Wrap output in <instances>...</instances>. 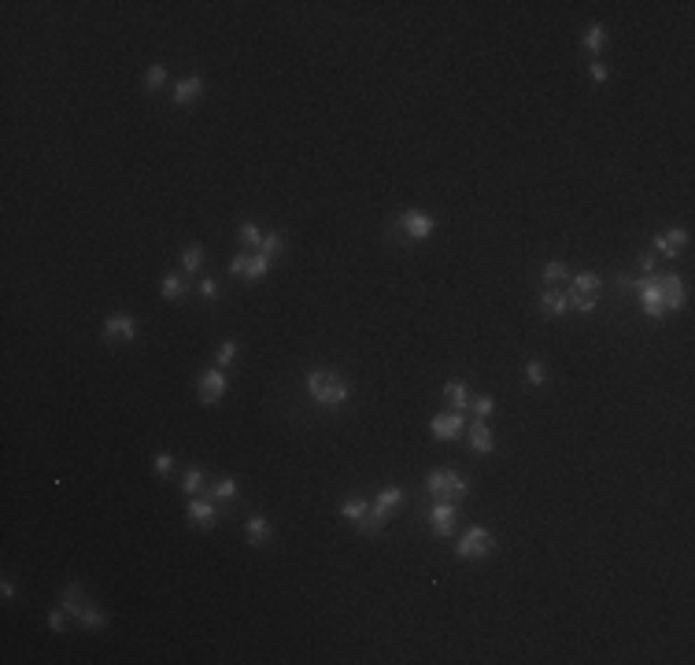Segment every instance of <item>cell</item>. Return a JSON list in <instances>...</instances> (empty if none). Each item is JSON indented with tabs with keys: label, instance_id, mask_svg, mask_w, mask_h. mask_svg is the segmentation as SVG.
Instances as JSON below:
<instances>
[{
	"label": "cell",
	"instance_id": "cell-11",
	"mask_svg": "<svg viewBox=\"0 0 695 665\" xmlns=\"http://www.w3.org/2000/svg\"><path fill=\"white\" fill-rule=\"evenodd\" d=\"M137 336V318L134 315H111L104 322V341H134Z\"/></svg>",
	"mask_w": 695,
	"mask_h": 665
},
{
	"label": "cell",
	"instance_id": "cell-35",
	"mask_svg": "<svg viewBox=\"0 0 695 665\" xmlns=\"http://www.w3.org/2000/svg\"><path fill=\"white\" fill-rule=\"evenodd\" d=\"M570 273V266L566 263H559V259H552V263H544V270H540V278H544V285H555V281H562Z\"/></svg>",
	"mask_w": 695,
	"mask_h": 665
},
{
	"label": "cell",
	"instance_id": "cell-16",
	"mask_svg": "<svg viewBox=\"0 0 695 665\" xmlns=\"http://www.w3.org/2000/svg\"><path fill=\"white\" fill-rule=\"evenodd\" d=\"M244 532H248V543H252V547H267L270 536H274L270 521H267L263 514H252V517H248V521H244Z\"/></svg>",
	"mask_w": 695,
	"mask_h": 665
},
{
	"label": "cell",
	"instance_id": "cell-41",
	"mask_svg": "<svg viewBox=\"0 0 695 665\" xmlns=\"http://www.w3.org/2000/svg\"><path fill=\"white\" fill-rule=\"evenodd\" d=\"M155 473H160V477H167L170 473V469H174V455H170V451H160V455H155Z\"/></svg>",
	"mask_w": 695,
	"mask_h": 665
},
{
	"label": "cell",
	"instance_id": "cell-22",
	"mask_svg": "<svg viewBox=\"0 0 695 665\" xmlns=\"http://www.w3.org/2000/svg\"><path fill=\"white\" fill-rule=\"evenodd\" d=\"M566 303L577 310V315H592V310L599 307V292H573V289H566Z\"/></svg>",
	"mask_w": 695,
	"mask_h": 665
},
{
	"label": "cell",
	"instance_id": "cell-38",
	"mask_svg": "<svg viewBox=\"0 0 695 665\" xmlns=\"http://www.w3.org/2000/svg\"><path fill=\"white\" fill-rule=\"evenodd\" d=\"M196 292H200L207 303H215V299H218V281L215 278H200V281H196Z\"/></svg>",
	"mask_w": 695,
	"mask_h": 665
},
{
	"label": "cell",
	"instance_id": "cell-9",
	"mask_svg": "<svg viewBox=\"0 0 695 665\" xmlns=\"http://www.w3.org/2000/svg\"><path fill=\"white\" fill-rule=\"evenodd\" d=\"M429 433L437 440H458L466 433V414L458 410H448V414H437V418L429 422Z\"/></svg>",
	"mask_w": 695,
	"mask_h": 665
},
{
	"label": "cell",
	"instance_id": "cell-44",
	"mask_svg": "<svg viewBox=\"0 0 695 665\" xmlns=\"http://www.w3.org/2000/svg\"><path fill=\"white\" fill-rule=\"evenodd\" d=\"M636 270L644 273V278H651V273H654V252H644V255H640V259H636Z\"/></svg>",
	"mask_w": 695,
	"mask_h": 665
},
{
	"label": "cell",
	"instance_id": "cell-2",
	"mask_svg": "<svg viewBox=\"0 0 695 665\" xmlns=\"http://www.w3.org/2000/svg\"><path fill=\"white\" fill-rule=\"evenodd\" d=\"M426 492L433 499H448V503H458L470 495V480L458 473L451 466H440V469H429L426 473Z\"/></svg>",
	"mask_w": 695,
	"mask_h": 665
},
{
	"label": "cell",
	"instance_id": "cell-17",
	"mask_svg": "<svg viewBox=\"0 0 695 665\" xmlns=\"http://www.w3.org/2000/svg\"><path fill=\"white\" fill-rule=\"evenodd\" d=\"M200 93H204V78L200 74H189V78H181V82L174 85V96H170V100L185 108V103H192Z\"/></svg>",
	"mask_w": 695,
	"mask_h": 665
},
{
	"label": "cell",
	"instance_id": "cell-40",
	"mask_svg": "<svg viewBox=\"0 0 695 665\" xmlns=\"http://www.w3.org/2000/svg\"><path fill=\"white\" fill-rule=\"evenodd\" d=\"M67 610H63V606H56V610H48V629L52 632H67V629H63V624H67Z\"/></svg>",
	"mask_w": 695,
	"mask_h": 665
},
{
	"label": "cell",
	"instance_id": "cell-32",
	"mask_svg": "<svg viewBox=\"0 0 695 665\" xmlns=\"http://www.w3.org/2000/svg\"><path fill=\"white\" fill-rule=\"evenodd\" d=\"M237 344H233V341H222L218 344V351H215V366L218 370H226V366H233V362H237Z\"/></svg>",
	"mask_w": 695,
	"mask_h": 665
},
{
	"label": "cell",
	"instance_id": "cell-36",
	"mask_svg": "<svg viewBox=\"0 0 695 665\" xmlns=\"http://www.w3.org/2000/svg\"><path fill=\"white\" fill-rule=\"evenodd\" d=\"M526 381H529L533 388H540V385L547 381V370H544L540 359H526Z\"/></svg>",
	"mask_w": 695,
	"mask_h": 665
},
{
	"label": "cell",
	"instance_id": "cell-1",
	"mask_svg": "<svg viewBox=\"0 0 695 665\" xmlns=\"http://www.w3.org/2000/svg\"><path fill=\"white\" fill-rule=\"evenodd\" d=\"M307 396H311V403H318L322 410H337L351 399V385L340 381L333 370H311L307 373Z\"/></svg>",
	"mask_w": 695,
	"mask_h": 665
},
{
	"label": "cell",
	"instance_id": "cell-7",
	"mask_svg": "<svg viewBox=\"0 0 695 665\" xmlns=\"http://www.w3.org/2000/svg\"><path fill=\"white\" fill-rule=\"evenodd\" d=\"M455 514H458V503H448V499H437L429 506V529L437 532L440 540H448L455 532Z\"/></svg>",
	"mask_w": 695,
	"mask_h": 665
},
{
	"label": "cell",
	"instance_id": "cell-14",
	"mask_svg": "<svg viewBox=\"0 0 695 665\" xmlns=\"http://www.w3.org/2000/svg\"><path fill=\"white\" fill-rule=\"evenodd\" d=\"M566 310H570L566 292H559L555 285H547V289L540 292V315H544V318H562Z\"/></svg>",
	"mask_w": 695,
	"mask_h": 665
},
{
	"label": "cell",
	"instance_id": "cell-42",
	"mask_svg": "<svg viewBox=\"0 0 695 665\" xmlns=\"http://www.w3.org/2000/svg\"><path fill=\"white\" fill-rule=\"evenodd\" d=\"M588 74H592V82H607V78H610V71H607V63H603V59H596V63H588Z\"/></svg>",
	"mask_w": 695,
	"mask_h": 665
},
{
	"label": "cell",
	"instance_id": "cell-5",
	"mask_svg": "<svg viewBox=\"0 0 695 665\" xmlns=\"http://www.w3.org/2000/svg\"><path fill=\"white\" fill-rule=\"evenodd\" d=\"M226 388H230V381H226V373H222L218 366L204 370L200 377H196V396H200V403H218L222 396H226Z\"/></svg>",
	"mask_w": 695,
	"mask_h": 665
},
{
	"label": "cell",
	"instance_id": "cell-19",
	"mask_svg": "<svg viewBox=\"0 0 695 665\" xmlns=\"http://www.w3.org/2000/svg\"><path fill=\"white\" fill-rule=\"evenodd\" d=\"M444 399H448V407L451 410H458V414H466V407H470V385L466 381H448L444 385Z\"/></svg>",
	"mask_w": 695,
	"mask_h": 665
},
{
	"label": "cell",
	"instance_id": "cell-20",
	"mask_svg": "<svg viewBox=\"0 0 695 665\" xmlns=\"http://www.w3.org/2000/svg\"><path fill=\"white\" fill-rule=\"evenodd\" d=\"M470 448H474V455H489V451L496 448L492 429L484 425V422H474V425H470Z\"/></svg>",
	"mask_w": 695,
	"mask_h": 665
},
{
	"label": "cell",
	"instance_id": "cell-45",
	"mask_svg": "<svg viewBox=\"0 0 695 665\" xmlns=\"http://www.w3.org/2000/svg\"><path fill=\"white\" fill-rule=\"evenodd\" d=\"M0 595H4L8 603H11V599H15V584H11V580H4V584H0Z\"/></svg>",
	"mask_w": 695,
	"mask_h": 665
},
{
	"label": "cell",
	"instance_id": "cell-43",
	"mask_svg": "<svg viewBox=\"0 0 695 665\" xmlns=\"http://www.w3.org/2000/svg\"><path fill=\"white\" fill-rule=\"evenodd\" d=\"M248 259H252V255H248V252H241V255H233V259H230V273H237V278H244V270H248Z\"/></svg>",
	"mask_w": 695,
	"mask_h": 665
},
{
	"label": "cell",
	"instance_id": "cell-33",
	"mask_svg": "<svg viewBox=\"0 0 695 665\" xmlns=\"http://www.w3.org/2000/svg\"><path fill=\"white\" fill-rule=\"evenodd\" d=\"M163 85H167V63H152L148 74H144V89L155 93V89H163Z\"/></svg>",
	"mask_w": 695,
	"mask_h": 665
},
{
	"label": "cell",
	"instance_id": "cell-18",
	"mask_svg": "<svg viewBox=\"0 0 695 665\" xmlns=\"http://www.w3.org/2000/svg\"><path fill=\"white\" fill-rule=\"evenodd\" d=\"M385 521H388V510H381V506L370 503V510L356 521V529H359V536H377V532L385 529Z\"/></svg>",
	"mask_w": 695,
	"mask_h": 665
},
{
	"label": "cell",
	"instance_id": "cell-21",
	"mask_svg": "<svg viewBox=\"0 0 695 665\" xmlns=\"http://www.w3.org/2000/svg\"><path fill=\"white\" fill-rule=\"evenodd\" d=\"M78 629H85V632H104V629H108V617H104V610H100L97 603H85L82 617H78Z\"/></svg>",
	"mask_w": 695,
	"mask_h": 665
},
{
	"label": "cell",
	"instance_id": "cell-24",
	"mask_svg": "<svg viewBox=\"0 0 695 665\" xmlns=\"http://www.w3.org/2000/svg\"><path fill=\"white\" fill-rule=\"evenodd\" d=\"M204 488H207V473H204L200 466H189L185 477H181V492H185V495H200Z\"/></svg>",
	"mask_w": 695,
	"mask_h": 665
},
{
	"label": "cell",
	"instance_id": "cell-34",
	"mask_svg": "<svg viewBox=\"0 0 695 665\" xmlns=\"http://www.w3.org/2000/svg\"><path fill=\"white\" fill-rule=\"evenodd\" d=\"M237 237H241V244H244V248H259L263 233H259L255 222H241V226H237Z\"/></svg>",
	"mask_w": 695,
	"mask_h": 665
},
{
	"label": "cell",
	"instance_id": "cell-29",
	"mask_svg": "<svg viewBox=\"0 0 695 665\" xmlns=\"http://www.w3.org/2000/svg\"><path fill=\"white\" fill-rule=\"evenodd\" d=\"M570 289L573 292H599L603 289V278H599V273H592V270H584V273H577V278L570 281Z\"/></svg>",
	"mask_w": 695,
	"mask_h": 665
},
{
	"label": "cell",
	"instance_id": "cell-31",
	"mask_svg": "<svg viewBox=\"0 0 695 665\" xmlns=\"http://www.w3.org/2000/svg\"><path fill=\"white\" fill-rule=\"evenodd\" d=\"M267 270H270V259H267L263 252H255L252 259H248V270H244V281H259V278H267Z\"/></svg>",
	"mask_w": 695,
	"mask_h": 665
},
{
	"label": "cell",
	"instance_id": "cell-13",
	"mask_svg": "<svg viewBox=\"0 0 695 665\" xmlns=\"http://www.w3.org/2000/svg\"><path fill=\"white\" fill-rule=\"evenodd\" d=\"M192 289H196V281L189 278V273H167V278H163V285H160L163 299H170V303H178V299H185V296H189Z\"/></svg>",
	"mask_w": 695,
	"mask_h": 665
},
{
	"label": "cell",
	"instance_id": "cell-12",
	"mask_svg": "<svg viewBox=\"0 0 695 665\" xmlns=\"http://www.w3.org/2000/svg\"><path fill=\"white\" fill-rule=\"evenodd\" d=\"M685 244H688V229H666V233H659L654 237V255H666V259H677L680 252H685Z\"/></svg>",
	"mask_w": 695,
	"mask_h": 665
},
{
	"label": "cell",
	"instance_id": "cell-30",
	"mask_svg": "<svg viewBox=\"0 0 695 665\" xmlns=\"http://www.w3.org/2000/svg\"><path fill=\"white\" fill-rule=\"evenodd\" d=\"M285 237H281V233H263V241H259V248H255V252H263L267 259H274V255H281L285 252Z\"/></svg>",
	"mask_w": 695,
	"mask_h": 665
},
{
	"label": "cell",
	"instance_id": "cell-6",
	"mask_svg": "<svg viewBox=\"0 0 695 665\" xmlns=\"http://www.w3.org/2000/svg\"><path fill=\"white\" fill-rule=\"evenodd\" d=\"M633 292H636L640 310H644L647 318H662V315H666V303H662L659 289H654V278H636V281H633Z\"/></svg>",
	"mask_w": 695,
	"mask_h": 665
},
{
	"label": "cell",
	"instance_id": "cell-23",
	"mask_svg": "<svg viewBox=\"0 0 695 665\" xmlns=\"http://www.w3.org/2000/svg\"><path fill=\"white\" fill-rule=\"evenodd\" d=\"M237 480L233 477H218L215 485H207V499H215V503H222V499H237Z\"/></svg>",
	"mask_w": 695,
	"mask_h": 665
},
{
	"label": "cell",
	"instance_id": "cell-4",
	"mask_svg": "<svg viewBox=\"0 0 695 665\" xmlns=\"http://www.w3.org/2000/svg\"><path fill=\"white\" fill-rule=\"evenodd\" d=\"M651 278H654V289H659L666 310H680V307H685L688 292H685V281H680L677 273H651Z\"/></svg>",
	"mask_w": 695,
	"mask_h": 665
},
{
	"label": "cell",
	"instance_id": "cell-39",
	"mask_svg": "<svg viewBox=\"0 0 695 665\" xmlns=\"http://www.w3.org/2000/svg\"><path fill=\"white\" fill-rule=\"evenodd\" d=\"M385 241H388V244H407V237H403V226H400L396 215H392V222L385 226Z\"/></svg>",
	"mask_w": 695,
	"mask_h": 665
},
{
	"label": "cell",
	"instance_id": "cell-3",
	"mask_svg": "<svg viewBox=\"0 0 695 665\" xmlns=\"http://www.w3.org/2000/svg\"><path fill=\"white\" fill-rule=\"evenodd\" d=\"M492 551H496V536H492V529H484V525H470L463 536L455 540L458 558H489Z\"/></svg>",
	"mask_w": 695,
	"mask_h": 665
},
{
	"label": "cell",
	"instance_id": "cell-26",
	"mask_svg": "<svg viewBox=\"0 0 695 665\" xmlns=\"http://www.w3.org/2000/svg\"><path fill=\"white\" fill-rule=\"evenodd\" d=\"M370 503H374V506H381V510H388V514H392V510H396V506L403 503V488L388 485V488H381V492H377Z\"/></svg>",
	"mask_w": 695,
	"mask_h": 665
},
{
	"label": "cell",
	"instance_id": "cell-15",
	"mask_svg": "<svg viewBox=\"0 0 695 665\" xmlns=\"http://www.w3.org/2000/svg\"><path fill=\"white\" fill-rule=\"evenodd\" d=\"M85 603H89V599H85V588H82L78 580H74V584H67V588H63V595H59V606L71 614V621H78V617H82Z\"/></svg>",
	"mask_w": 695,
	"mask_h": 665
},
{
	"label": "cell",
	"instance_id": "cell-25",
	"mask_svg": "<svg viewBox=\"0 0 695 665\" xmlns=\"http://www.w3.org/2000/svg\"><path fill=\"white\" fill-rule=\"evenodd\" d=\"M204 259H207V255H204V248H200V244L181 248V273H189V278H192V273L204 266Z\"/></svg>",
	"mask_w": 695,
	"mask_h": 665
},
{
	"label": "cell",
	"instance_id": "cell-28",
	"mask_svg": "<svg viewBox=\"0 0 695 665\" xmlns=\"http://www.w3.org/2000/svg\"><path fill=\"white\" fill-rule=\"evenodd\" d=\"M366 510H370V499H363V495H351V499L340 503V517H348V521H359Z\"/></svg>",
	"mask_w": 695,
	"mask_h": 665
},
{
	"label": "cell",
	"instance_id": "cell-27",
	"mask_svg": "<svg viewBox=\"0 0 695 665\" xmlns=\"http://www.w3.org/2000/svg\"><path fill=\"white\" fill-rule=\"evenodd\" d=\"M581 45H584V52H599L603 45H607V26H603V22H592V26L584 30Z\"/></svg>",
	"mask_w": 695,
	"mask_h": 665
},
{
	"label": "cell",
	"instance_id": "cell-8",
	"mask_svg": "<svg viewBox=\"0 0 695 665\" xmlns=\"http://www.w3.org/2000/svg\"><path fill=\"white\" fill-rule=\"evenodd\" d=\"M400 226H403V237L407 241H426L433 229H437V218L426 215V211H400Z\"/></svg>",
	"mask_w": 695,
	"mask_h": 665
},
{
	"label": "cell",
	"instance_id": "cell-10",
	"mask_svg": "<svg viewBox=\"0 0 695 665\" xmlns=\"http://www.w3.org/2000/svg\"><path fill=\"white\" fill-rule=\"evenodd\" d=\"M185 517H189V525H196V529H215L218 525V506H215V499H200V495H192Z\"/></svg>",
	"mask_w": 695,
	"mask_h": 665
},
{
	"label": "cell",
	"instance_id": "cell-37",
	"mask_svg": "<svg viewBox=\"0 0 695 665\" xmlns=\"http://www.w3.org/2000/svg\"><path fill=\"white\" fill-rule=\"evenodd\" d=\"M470 410H474V422H484V418H489V414L496 410V399H489V396L470 399Z\"/></svg>",
	"mask_w": 695,
	"mask_h": 665
}]
</instances>
